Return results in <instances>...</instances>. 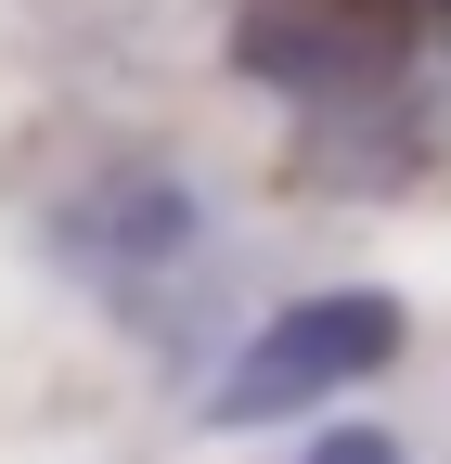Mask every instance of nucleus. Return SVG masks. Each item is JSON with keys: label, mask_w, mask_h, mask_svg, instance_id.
I'll list each match as a JSON object with an SVG mask.
<instances>
[{"label": "nucleus", "mask_w": 451, "mask_h": 464, "mask_svg": "<svg viewBox=\"0 0 451 464\" xmlns=\"http://www.w3.org/2000/svg\"><path fill=\"white\" fill-rule=\"evenodd\" d=\"M426 0H245L233 14V78L284 103H374L400 78Z\"/></svg>", "instance_id": "f03ea898"}, {"label": "nucleus", "mask_w": 451, "mask_h": 464, "mask_svg": "<svg viewBox=\"0 0 451 464\" xmlns=\"http://www.w3.org/2000/svg\"><path fill=\"white\" fill-rule=\"evenodd\" d=\"M400 335H413V323H400L387 284H322V297H284V310L245 335V362L206 387V426H284V413H310V400L387 374V362H400Z\"/></svg>", "instance_id": "f257e3e1"}, {"label": "nucleus", "mask_w": 451, "mask_h": 464, "mask_svg": "<svg viewBox=\"0 0 451 464\" xmlns=\"http://www.w3.org/2000/svg\"><path fill=\"white\" fill-rule=\"evenodd\" d=\"M65 258L78 271H103V284H130V271H181L194 246H206V194L181 181V168H142V155H117V168H91V181L65 194Z\"/></svg>", "instance_id": "7ed1b4c3"}, {"label": "nucleus", "mask_w": 451, "mask_h": 464, "mask_svg": "<svg viewBox=\"0 0 451 464\" xmlns=\"http://www.w3.org/2000/svg\"><path fill=\"white\" fill-rule=\"evenodd\" d=\"M310 464H400V439H374V426H335Z\"/></svg>", "instance_id": "20e7f679"}, {"label": "nucleus", "mask_w": 451, "mask_h": 464, "mask_svg": "<svg viewBox=\"0 0 451 464\" xmlns=\"http://www.w3.org/2000/svg\"><path fill=\"white\" fill-rule=\"evenodd\" d=\"M426 26H438V52H451V0H426Z\"/></svg>", "instance_id": "39448f33"}]
</instances>
